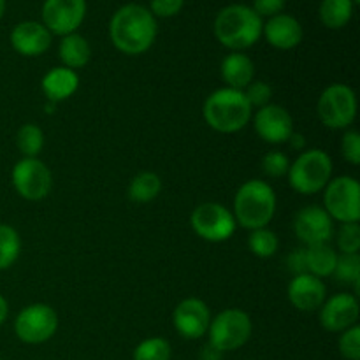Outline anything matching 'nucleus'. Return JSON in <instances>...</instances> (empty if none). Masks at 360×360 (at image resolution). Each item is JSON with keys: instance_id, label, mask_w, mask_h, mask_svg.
<instances>
[{"instance_id": "2", "label": "nucleus", "mask_w": 360, "mask_h": 360, "mask_svg": "<svg viewBox=\"0 0 360 360\" xmlns=\"http://www.w3.org/2000/svg\"><path fill=\"white\" fill-rule=\"evenodd\" d=\"M262 18L248 6L234 4L218 13L214 20V37L232 51H243L255 44L262 35Z\"/></svg>"}, {"instance_id": "24", "label": "nucleus", "mask_w": 360, "mask_h": 360, "mask_svg": "<svg viewBox=\"0 0 360 360\" xmlns=\"http://www.w3.org/2000/svg\"><path fill=\"white\" fill-rule=\"evenodd\" d=\"M354 6L352 0H322L319 9L320 20L333 30L347 27L354 16Z\"/></svg>"}, {"instance_id": "23", "label": "nucleus", "mask_w": 360, "mask_h": 360, "mask_svg": "<svg viewBox=\"0 0 360 360\" xmlns=\"http://www.w3.org/2000/svg\"><path fill=\"white\" fill-rule=\"evenodd\" d=\"M306 271L316 278H326L334 273L338 262V253L329 243H316L304 248Z\"/></svg>"}, {"instance_id": "6", "label": "nucleus", "mask_w": 360, "mask_h": 360, "mask_svg": "<svg viewBox=\"0 0 360 360\" xmlns=\"http://www.w3.org/2000/svg\"><path fill=\"white\" fill-rule=\"evenodd\" d=\"M207 334H210L211 347L221 354L239 350L248 343L252 336V319L243 309H224L211 320Z\"/></svg>"}, {"instance_id": "7", "label": "nucleus", "mask_w": 360, "mask_h": 360, "mask_svg": "<svg viewBox=\"0 0 360 360\" xmlns=\"http://www.w3.org/2000/svg\"><path fill=\"white\" fill-rule=\"evenodd\" d=\"M320 122L334 130L347 129L357 116V97L347 84H330L322 91L316 104Z\"/></svg>"}, {"instance_id": "36", "label": "nucleus", "mask_w": 360, "mask_h": 360, "mask_svg": "<svg viewBox=\"0 0 360 360\" xmlns=\"http://www.w3.org/2000/svg\"><path fill=\"white\" fill-rule=\"evenodd\" d=\"M185 6V0H151L150 13L158 18H172Z\"/></svg>"}, {"instance_id": "41", "label": "nucleus", "mask_w": 360, "mask_h": 360, "mask_svg": "<svg viewBox=\"0 0 360 360\" xmlns=\"http://www.w3.org/2000/svg\"><path fill=\"white\" fill-rule=\"evenodd\" d=\"M7 315H9V304H7V301L4 295H0V326L6 322Z\"/></svg>"}, {"instance_id": "33", "label": "nucleus", "mask_w": 360, "mask_h": 360, "mask_svg": "<svg viewBox=\"0 0 360 360\" xmlns=\"http://www.w3.org/2000/svg\"><path fill=\"white\" fill-rule=\"evenodd\" d=\"M245 97L248 101V104L253 108L260 109L264 105H267L273 97V88L271 84H267L266 81H255V83H250L245 90Z\"/></svg>"}, {"instance_id": "16", "label": "nucleus", "mask_w": 360, "mask_h": 360, "mask_svg": "<svg viewBox=\"0 0 360 360\" xmlns=\"http://www.w3.org/2000/svg\"><path fill=\"white\" fill-rule=\"evenodd\" d=\"M359 301L352 294H336L320 308V323L329 333H343L357 323Z\"/></svg>"}, {"instance_id": "34", "label": "nucleus", "mask_w": 360, "mask_h": 360, "mask_svg": "<svg viewBox=\"0 0 360 360\" xmlns=\"http://www.w3.org/2000/svg\"><path fill=\"white\" fill-rule=\"evenodd\" d=\"M288 167H290V160L281 151H269L262 158V171L269 178H281V176L287 174Z\"/></svg>"}, {"instance_id": "37", "label": "nucleus", "mask_w": 360, "mask_h": 360, "mask_svg": "<svg viewBox=\"0 0 360 360\" xmlns=\"http://www.w3.org/2000/svg\"><path fill=\"white\" fill-rule=\"evenodd\" d=\"M285 4H287V0H253L252 9L255 11L260 18L262 16L273 18L276 16V14H281Z\"/></svg>"}, {"instance_id": "29", "label": "nucleus", "mask_w": 360, "mask_h": 360, "mask_svg": "<svg viewBox=\"0 0 360 360\" xmlns=\"http://www.w3.org/2000/svg\"><path fill=\"white\" fill-rule=\"evenodd\" d=\"M171 345L164 338H148L134 350V360H171Z\"/></svg>"}, {"instance_id": "12", "label": "nucleus", "mask_w": 360, "mask_h": 360, "mask_svg": "<svg viewBox=\"0 0 360 360\" xmlns=\"http://www.w3.org/2000/svg\"><path fill=\"white\" fill-rule=\"evenodd\" d=\"M86 16V0H44L42 21L51 34H74Z\"/></svg>"}, {"instance_id": "19", "label": "nucleus", "mask_w": 360, "mask_h": 360, "mask_svg": "<svg viewBox=\"0 0 360 360\" xmlns=\"http://www.w3.org/2000/svg\"><path fill=\"white\" fill-rule=\"evenodd\" d=\"M266 41L276 49H294L295 46L301 44L304 32H302L301 23L290 14H276L271 18L262 27Z\"/></svg>"}, {"instance_id": "4", "label": "nucleus", "mask_w": 360, "mask_h": 360, "mask_svg": "<svg viewBox=\"0 0 360 360\" xmlns=\"http://www.w3.org/2000/svg\"><path fill=\"white\" fill-rule=\"evenodd\" d=\"M276 213V195L273 186L262 179H250L239 186L234 197V220L243 229H264Z\"/></svg>"}, {"instance_id": "13", "label": "nucleus", "mask_w": 360, "mask_h": 360, "mask_svg": "<svg viewBox=\"0 0 360 360\" xmlns=\"http://www.w3.org/2000/svg\"><path fill=\"white\" fill-rule=\"evenodd\" d=\"M253 127L260 139L269 144H283L294 134V120L290 112L276 104H267L257 109Z\"/></svg>"}, {"instance_id": "35", "label": "nucleus", "mask_w": 360, "mask_h": 360, "mask_svg": "<svg viewBox=\"0 0 360 360\" xmlns=\"http://www.w3.org/2000/svg\"><path fill=\"white\" fill-rule=\"evenodd\" d=\"M341 153L343 158L352 165L360 164V136L355 130H347L341 139Z\"/></svg>"}, {"instance_id": "14", "label": "nucleus", "mask_w": 360, "mask_h": 360, "mask_svg": "<svg viewBox=\"0 0 360 360\" xmlns=\"http://www.w3.org/2000/svg\"><path fill=\"white\" fill-rule=\"evenodd\" d=\"M172 323H174V329L178 330L179 336H183L185 340H199L210 329V308L200 299H185L174 308Z\"/></svg>"}, {"instance_id": "38", "label": "nucleus", "mask_w": 360, "mask_h": 360, "mask_svg": "<svg viewBox=\"0 0 360 360\" xmlns=\"http://www.w3.org/2000/svg\"><path fill=\"white\" fill-rule=\"evenodd\" d=\"M287 264H288V271H292V273H294V276L308 273V271H306L304 248H297L295 252H292L290 255L287 257Z\"/></svg>"}, {"instance_id": "1", "label": "nucleus", "mask_w": 360, "mask_h": 360, "mask_svg": "<svg viewBox=\"0 0 360 360\" xmlns=\"http://www.w3.org/2000/svg\"><path fill=\"white\" fill-rule=\"evenodd\" d=\"M155 16L139 4L120 7L109 23V35L118 51L125 55H141L153 46L157 39Z\"/></svg>"}, {"instance_id": "9", "label": "nucleus", "mask_w": 360, "mask_h": 360, "mask_svg": "<svg viewBox=\"0 0 360 360\" xmlns=\"http://www.w3.org/2000/svg\"><path fill=\"white\" fill-rule=\"evenodd\" d=\"M58 329L56 311L48 304H30L18 313L14 320V333L18 340L27 345H41L51 340Z\"/></svg>"}, {"instance_id": "31", "label": "nucleus", "mask_w": 360, "mask_h": 360, "mask_svg": "<svg viewBox=\"0 0 360 360\" xmlns=\"http://www.w3.org/2000/svg\"><path fill=\"white\" fill-rule=\"evenodd\" d=\"M338 246L343 253H359L360 250V225L359 221L354 224H341L338 232Z\"/></svg>"}, {"instance_id": "20", "label": "nucleus", "mask_w": 360, "mask_h": 360, "mask_svg": "<svg viewBox=\"0 0 360 360\" xmlns=\"http://www.w3.org/2000/svg\"><path fill=\"white\" fill-rule=\"evenodd\" d=\"M41 86L46 98L56 104V102L65 101L76 94L77 86H79V77H77L76 70H70L63 65L55 67L49 72H46Z\"/></svg>"}, {"instance_id": "42", "label": "nucleus", "mask_w": 360, "mask_h": 360, "mask_svg": "<svg viewBox=\"0 0 360 360\" xmlns=\"http://www.w3.org/2000/svg\"><path fill=\"white\" fill-rule=\"evenodd\" d=\"M4 13H6V0H0V20H2Z\"/></svg>"}, {"instance_id": "22", "label": "nucleus", "mask_w": 360, "mask_h": 360, "mask_svg": "<svg viewBox=\"0 0 360 360\" xmlns=\"http://www.w3.org/2000/svg\"><path fill=\"white\" fill-rule=\"evenodd\" d=\"M60 60H62L63 67L70 70L83 69L91 58V48L88 44L86 39L79 34H69L65 37H62L58 48Z\"/></svg>"}, {"instance_id": "26", "label": "nucleus", "mask_w": 360, "mask_h": 360, "mask_svg": "<svg viewBox=\"0 0 360 360\" xmlns=\"http://www.w3.org/2000/svg\"><path fill=\"white\" fill-rule=\"evenodd\" d=\"M21 252V239L16 229L0 224V271H6L18 260Z\"/></svg>"}, {"instance_id": "27", "label": "nucleus", "mask_w": 360, "mask_h": 360, "mask_svg": "<svg viewBox=\"0 0 360 360\" xmlns=\"http://www.w3.org/2000/svg\"><path fill=\"white\" fill-rule=\"evenodd\" d=\"M16 144L18 150L23 153V157L27 158H37V155L41 153L42 146H44V134L34 123H27V125L21 127L18 130L16 136Z\"/></svg>"}, {"instance_id": "32", "label": "nucleus", "mask_w": 360, "mask_h": 360, "mask_svg": "<svg viewBox=\"0 0 360 360\" xmlns=\"http://www.w3.org/2000/svg\"><path fill=\"white\" fill-rule=\"evenodd\" d=\"M340 354L347 360H360V327L357 323L341 334Z\"/></svg>"}, {"instance_id": "28", "label": "nucleus", "mask_w": 360, "mask_h": 360, "mask_svg": "<svg viewBox=\"0 0 360 360\" xmlns=\"http://www.w3.org/2000/svg\"><path fill=\"white\" fill-rule=\"evenodd\" d=\"M278 236L267 227L255 229L248 238V248L259 259H269L278 250Z\"/></svg>"}, {"instance_id": "18", "label": "nucleus", "mask_w": 360, "mask_h": 360, "mask_svg": "<svg viewBox=\"0 0 360 360\" xmlns=\"http://www.w3.org/2000/svg\"><path fill=\"white\" fill-rule=\"evenodd\" d=\"M11 44L20 55L39 56L51 46V32L37 21H23L11 32Z\"/></svg>"}, {"instance_id": "10", "label": "nucleus", "mask_w": 360, "mask_h": 360, "mask_svg": "<svg viewBox=\"0 0 360 360\" xmlns=\"http://www.w3.org/2000/svg\"><path fill=\"white\" fill-rule=\"evenodd\" d=\"M193 232L204 241L221 243L227 241L236 231V220L231 210L217 202L200 204L190 217Z\"/></svg>"}, {"instance_id": "3", "label": "nucleus", "mask_w": 360, "mask_h": 360, "mask_svg": "<svg viewBox=\"0 0 360 360\" xmlns=\"http://www.w3.org/2000/svg\"><path fill=\"white\" fill-rule=\"evenodd\" d=\"M252 111L245 91L234 88L214 90L206 98L202 108L207 125L220 134H234L245 129L252 120Z\"/></svg>"}, {"instance_id": "43", "label": "nucleus", "mask_w": 360, "mask_h": 360, "mask_svg": "<svg viewBox=\"0 0 360 360\" xmlns=\"http://www.w3.org/2000/svg\"><path fill=\"white\" fill-rule=\"evenodd\" d=\"M352 2H354V4H359V2H360V0H352Z\"/></svg>"}, {"instance_id": "40", "label": "nucleus", "mask_w": 360, "mask_h": 360, "mask_svg": "<svg viewBox=\"0 0 360 360\" xmlns=\"http://www.w3.org/2000/svg\"><path fill=\"white\" fill-rule=\"evenodd\" d=\"M288 143H290V146L294 148V150H302L306 144V139H304V136H301V134L294 132L290 136V139H288Z\"/></svg>"}, {"instance_id": "39", "label": "nucleus", "mask_w": 360, "mask_h": 360, "mask_svg": "<svg viewBox=\"0 0 360 360\" xmlns=\"http://www.w3.org/2000/svg\"><path fill=\"white\" fill-rule=\"evenodd\" d=\"M200 360H221V352H218L217 348L207 345V347H204L202 352H200Z\"/></svg>"}, {"instance_id": "15", "label": "nucleus", "mask_w": 360, "mask_h": 360, "mask_svg": "<svg viewBox=\"0 0 360 360\" xmlns=\"http://www.w3.org/2000/svg\"><path fill=\"white\" fill-rule=\"evenodd\" d=\"M294 232L306 246L330 243L334 234L333 218L320 206L302 207L294 218Z\"/></svg>"}, {"instance_id": "25", "label": "nucleus", "mask_w": 360, "mask_h": 360, "mask_svg": "<svg viewBox=\"0 0 360 360\" xmlns=\"http://www.w3.org/2000/svg\"><path fill=\"white\" fill-rule=\"evenodd\" d=\"M162 190V179L158 178V174L150 171L139 172L132 178L129 185V199L134 202H151L153 199H157L158 193Z\"/></svg>"}, {"instance_id": "11", "label": "nucleus", "mask_w": 360, "mask_h": 360, "mask_svg": "<svg viewBox=\"0 0 360 360\" xmlns=\"http://www.w3.org/2000/svg\"><path fill=\"white\" fill-rule=\"evenodd\" d=\"M16 192L27 200H42L53 185L51 172L39 158L23 157L11 172Z\"/></svg>"}, {"instance_id": "17", "label": "nucleus", "mask_w": 360, "mask_h": 360, "mask_svg": "<svg viewBox=\"0 0 360 360\" xmlns=\"http://www.w3.org/2000/svg\"><path fill=\"white\" fill-rule=\"evenodd\" d=\"M327 288L320 278L304 273L292 278L288 283V301L299 311H316L326 302Z\"/></svg>"}, {"instance_id": "5", "label": "nucleus", "mask_w": 360, "mask_h": 360, "mask_svg": "<svg viewBox=\"0 0 360 360\" xmlns=\"http://www.w3.org/2000/svg\"><path fill=\"white\" fill-rule=\"evenodd\" d=\"M288 183L302 195H313L327 186L333 178V158L323 150H308L288 167Z\"/></svg>"}, {"instance_id": "30", "label": "nucleus", "mask_w": 360, "mask_h": 360, "mask_svg": "<svg viewBox=\"0 0 360 360\" xmlns=\"http://www.w3.org/2000/svg\"><path fill=\"white\" fill-rule=\"evenodd\" d=\"M341 283L355 285L360 281V257L359 253H341L338 255L334 273Z\"/></svg>"}, {"instance_id": "21", "label": "nucleus", "mask_w": 360, "mask_h": 360, "mask_svg": "<svg viewBox=\"0 0 360 360\" xmlns=\"http://www.w3.org/2000/svg\"><path fill=\"white\" fill-rule=\"evenodd\" d=\"M220 72L221 79L227 83V88L243 91L253 81L255 65H253L252 58L243 51H232L221 62Z\"/></svg>"}, {"instance_id": "8", "label": "nucleus", "mask_w": 360, "mask_h": 360, "mask_svg": "<svg viewBox=\"0 0 360 360\" xmlns=\"http://www.w3.org/2000/svg\"><path fill=\"white\" fill-rule=\"evenodd\" d=\"M323 210L333 220L354 224L360 220V185L352 176H340L327 183Z\"/></svg>"}]
</instances>
